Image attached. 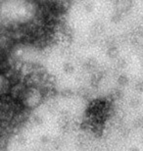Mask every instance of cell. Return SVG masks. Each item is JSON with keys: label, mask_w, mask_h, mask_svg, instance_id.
<instances>
[{"label": "cell", "mask_w": 143, "mask_h": 151, "mask_svg": "<svg viewBox=\"0 0 143 151\" xmlns=\"http://www.w3.org/2000/svg\"><path fill=\"white\" fill-rule=\"evenodd\" d=\"M116 8H117V11H120L121 13H124V12L129 11L132 6V2L129 1V0H123V1H116L115 2Z\"/></svg>", "instance_id": "6da1fadb"}, {"label": "cell", "mask_w": 143, "mask_h": 151, "mask_svg": "<svg viewBox=\"0 0 143 151\" xmlns=\"http://www.w3.org/2000/svg\"><path fill=\"white\" fill-rule=\"evenodd\" d=\"M19 72L24 76V77H27V76L33 74V63L23 62Z\"/></svg>", "instance_id": "7a4b0ae2"}, {"label": "cell", "mask_w": 143, "mask_h": 151, "mask_svg": "<svg viewBox=\"0 0 143 151\" xmlns=\"http://www.w3.org/2000/svg\"><path fill=\"white\" fill-rule=\"evenodd\" d=\"M96 65H97V62L94 58H87L83 63V67L84 69H86L87 71H91V70H93V69H95Z\"/></svg>", "instance_id": "3957f363"}, {"label": "cell", "mask_w": 143, "mask_h": 151, "mask_svg": "<svg viewBox=\"0 0 143 151\" xmlns=\"http://www.w3.org/2000/svg\"><path fill=\"white\" fill-rule=\"evenodd\" d=\"M109 96H110L113 101H119V100H121V97H123V92H121V89L115 88V89L112 90Z\"/></svg>", "instance_id": "277c9868"}, {"label": "cell", "mask_w": 143, "mask_h": 151, "mask_svg": "<svg viewBox=\"0 0 143 151\" xmlns=\"http://www.w3.org/2000/svg\"><path fill=\"white\" fill-rule=\"evenodd\" d=\"M103 29H104V26H103V24L101 23H95L92 27V32L95 35L101 34L103 32Z\"/></svg>", "instance_id": "5b68a950"}, {"label": "cell", "mask_w": 143, "mask_h": 151, "mask_svg": "<svg viewBox=\"0 0 143 151\" xmlns=\"http://www.w3.org/2000/svg\"><path fill=\"white\" fill-rule=\"evenodd\" d=\"M78 96H80V97H83V98H87L88 96H89L90 94V92H89V90H88L86 87H80L78 90Z\"/></svg>", "instance_id": "8992f818"}, {"label": "cell", "mask_w": 143, "mask_h": 151, "mask_svg": "<svg viewBox=\"0 0 143 151\" xmlns=\"http://www.w3.org/2000/svg\"><path fill=\"white\" fill-rule=\"evenodd\" d=\"M118 53H119V50L116 46L110 47L107 49V55L110 57V58H116L118 55Z\"/></svg>", "instance_id": "52a82bcc"}, {"label": "cell", "mask_w": 143, "mask_h": 151, "mask_svg": "<svg viewBox=\"0 0 143 151\" xmlns=\"http://www.w3.org/2000/svg\"><path fill=\"white\" fill-rule=\"evenodd\" d=\"M121 17H123V13L121 12H120V11H116L115 13L112 15V17H111V21L113 23H119L121 21Z\"/></svg>", "instance_id": "ba28073f"}, {"label": "cell", "mask_w": 143, "mask_h": 151, "mask_svg": "<svg viewBox=\"0 0 143 151\" xmlns=\"http://www.w3.org/2000/svg\"><path fill=\"white\" fill-rule=\"evenodd\" d=\"M86 141H87V137L86 134H80L78 137H77V143L78 146H83L86 144Z\"/></svg>", "instance_id": "9c48e42d"}, {"label": "cell", "mask_w": 143, "mask_h": 151, "mask_svg": "<svg viewBox=\"0 0 143 151\" xmlns=\"http://www.w3.org/2000/svg\"><path fill=\"white\" fill-rule=\"evenodd\" d=\"M118 83L120 86H126L129 83V78L124 75H121L118 77Z\"/></svg>", "instance_id": "30bf717a"}, {"label": "cell", "mask_w": 143, "mask_h": 151, "mask_svg": "<svg viewBox=\"0 0 143 151\" xmlns=\"http://www.w3.org/2000/svg\"><path fill=\"white\" fill-rule=\"evenodd\" d=\"M63 70L67 74H72L73 72H74L75 68L71 63H65V64L63 65Z\"/></svg>", "instance_id": "8fae6325"}, {"label": "cell", "mask_w": 143, "mask_h": 151, "mask_svg": "<svg viewBox=\"0 0 143 151\" xmlns=\"http://www.w3.org/2000/svg\"><path fill=\"white\" fill-rule=\"evenodd\" d=\"M74 94V91L70 88H64L62 91H61V95L64 96V97H71Z\"/></svg>", "instance_id": "7c38bea8"}, {"label": "cell", "mask_w": 143, "mask_h": 151, "mask_svg": "<svg viewBox=\"0 0 143 151\" xmlns=\"http://www.w3.org/2000/svg\"><path fill=\"white\" fill-rule=\"evenodd\" d=\"M129 104H130V106H132V107L136 108V107H138L139 105H140V100H139V98H137V97H133V98L130 99Z\"/></svg>", "instance_id": "4fadbf2b"}, {"label": "cell", "mask_w": 143, "mask_h": 151, "mask_svg": "<svg viewBox=\"0 0 143 151\" xmlns=\"http://www.w3.org/2000/svg\"><path fill=\"white\" fill-rule=\"evenodd\" d=\"M52 145L55 149H59L61 147V145H62V141H61V139L59 137L54 138V139L52 140Z\"/></svg>", "instance_id": "5bb4252c"}, {"label": "cell", "mask_w": 143, "mask_h": 151, "mask_svg": "<svg viewBox=\"0 0 143 151\" xmlns=\"http://www.w3.org/2000/svg\"><path fill=\"white\" fill-rule=\"evenodd\" d=\"M32 118V121L34 124H36V125H41L42 124V118L39 116V115H33Z\"/></svg>", "instance_id": "9a60e30c"}, {"label": "cell", "mask_w": 143, "mask_h": 151, "mask_svg": "<svg viewBox=\"0 0 143 151\" xmlns=\"http://www.w3.org/2000/svg\"><path fill=\"white\" fill-rule=\"evenodd\" d=\"M126 61L124 58L118 59V61H117V67L119 69H124V68H126Z\"/></svg>", "instance_id": "2e32d148"}, {"label": "cell", "mask_w": 143, "mask_h": 151, "mask_svg": "<svg viewBox=\"0 0 143 151\" xmlns=\"http://www.w3.org/2000/svg\"><path fill=\"white\" fill-rule=\"evenodd\" d=\"M134 34L137 35V37L143 38V26H140V27H138V28H136L135 31H134Z\"/></svg>", "instance_id": "e0dca14e"}, {"label": "cell", "mask_w": 143, "mask_h": 151, "mask_svg": "<svg viewBox=\"0 0 143 151\" xmlns=\"http://www.w3.org/2000/svg\"><path fill=\"white\" fill-rule=\"evenodd\" d=\"M84 9H86V12L92 11V9H93V3L90 2V1L86 2V3H84Z\"/></svg>", "instance_id": "ac0fdd59"}, {"label": "cell", "mask_w": 143, "mask_h": 151, "mask_svg": "<svg viewBox=\"0 0 143 151\" xmlns=\"http://www.w3.org/2000/svg\"><path fill=\"white\" fill-rule=\"evenodd\" d=\"M135 89L137 91H143V81H139L137 83L135 84Z\"/></svg>", "instance_id": "d6986e66"}, {"label": "cell", "mask_w": 143, "mask_h": 151, "mask_svg": "<svg viewBox=\"0 0 143 151\" xmlns=\"http://www.w3.org/2000/svg\"><path fill=\"white\" fill-rule=\"evenodd\" d=\"M26 140H27V138L24 137V135H19V137H17L18 143H20V144H25L26 143Z\"/></svg>", "instance_id": "ffe728a7"}, {"label": "cell", "mask_w": 143, "mask_h": 151, "mask_svg": "<svg viewBox=\"0 0 143 151\" xmlns=\"http://www.w3.org/2000/svg\"><path fill=\"white\" fill-rule=\"evenodd\" d=\"M121 134L123 137H126V135L129 134V129L127 128H124V127H123V128H121Z\"/></svg>", "instance_id": "44dd1931"}, {"label": "cell", "mask_w": 143, "mask_h": 151, "mask_svg": "<svg viewBox=\"0 0 143 151\" xmlns=\"http://www.w3.org/2000/svg\"><path fill=\"white\" fill-rule=\"evenodd\" d=\"M50 140L49 137H47V135H42V137H40V141L42 143H48Z\"/></svg>", "instance_id": "7402d4cb"}, {"label": "cell", "mask_w": 143, "mask_h": 151, "mask_svg": "<svg viewBox=\"0 0 143 151\" xmlns=\"http://www.w3.org/2000/svg\"><path fill=\"white\" fill-rule=\"evenodd\" d=\"M130 151H139V150L137 147H132V148H130Z\"/></svg>", "instance_id": "603a6c76"}]
</instances>
